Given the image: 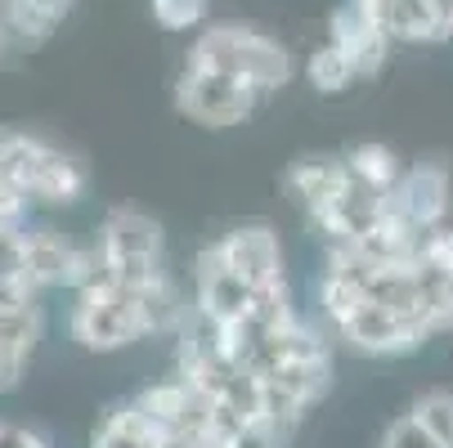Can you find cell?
I'll return each mask as SVG.
<instances>
[{
	"label": "cell",
	"mask_w": 453,
	"mask_h": 448,
	"mask_svg": "<svg viewBox=\"0 0 453 448\" xmlns=\"http://www.w3.org/2000/svg\"><path fill=\"white\" fill-rule=\"evenodd\" d=\"M256 300H261V292H256L251 283H242L216 255V247L198 251V261H193V309H198L203 318H211L216 328H238L256 309Z\"/></svg>",
	"instance_id": "8"
},
{
	"label": "cell",
	"mask_w": 453,
	"mask_h": 448,
	"mask_svg": "<svg viewBox=\"0 0 453 448\" xmlns=\"http://www.w3.org/2000/svg\"><path fill=\"white\" fill-rule=\"evenodd\" d=\"M409 413L422 421V430H426L431 439H440L444 448H453V391H444V386L422 391Z\"/></svg>",
	"instance_id": "17"
},
{
	"label": "cell",
	"mask_w": 453,
	"mask_h": 448,
	"mask_svg": "<svg viewBox=\"0 0 453 448\" xmlns=\"http://www.w3.org/2000/svg\"><path fill=\"white\" fill-rule=\"evenodd\" d=\"M377 448H444V444H440V439H431L413 413H404V417H395L391 426H386V435H381V444H377Z\"/></svg>",
	"instance_id": "19"
},
{
	"label": "cell",
	"mask_w": 453,
	"mask_h": 448,
	"mask_svg": "<svg viewBox=\"0 0 453 448\" xmlns=\"http://www.w3.org/2000/svg\"><path fill=\"white\" fill-rule=\"evenodd\" d=\"M220 261L242 278L251 283L256 292H265V287H283L288 283V265H283V242L270 224H238L229 229L225 238L211 242Z\"/></svg>",
	"instance_id": "9"
},
{
	"label": "cell",
	"mask_w": 453,
	"mask_h": 448,
	"mask_svg": "<svg viewBox=\"0 0 453 448\" xmlns=\"http://www.w3.org/2000/svg\"><path fill=\"white\" fill-rule=\"evenodd\" d=\"M188 300L180 296L175 278L162 274L153 283H117L99 274L81 292H73L68 309V337L90 354H117L149 337H175Z\"/></svg>",
	"instance_id": "1"
},
{
	"label": "cell",
	"mask_w": 453,
	"mask_h": 448,
	"mask_svg": "<svg viewBox=\"0 0 453 448\" xmlns=\"http://www.w3.org/2000/svg\"><path fill=\"white\" fill-rule=\"evenodd\" d=\"M328 332L337 345H346L350 354H364V359H400V354H413L431 341L422 323H413L409 314H400L391 305H377V300H359Z\"/></svg>",
	"instance_id": "6"
},
{
	"label": "cell",
	"mask_w": 453,
	"mask_h": 448,
	"mask_svg": "<svg viewBox=\"0 0 453 448\" xmlns=\"http://www.w3.org/2000/svg\"><path fill=\"white\" fill-rule=\"evenodd\" d=\"M328 41L355 63L359 77H372L386 63V49H391V36H386L368 0H342L328 19Z\"/></svg>",
	"instance_id": "10"
},
{
	"label": "cell",
	"mask_w": 453,
	"mask_h": 448,
	"mask_svg": "<svg viewBox=\"0 0 453 448\" xmlns=\"http://www.w3.org/2000/svg\"><path fill=\"white\" fill-rule=\"evenodd\" d=\"M391 207L418 224V229H435L449 220V166L440 157H426V162H409L404 179L395 184L391 194Z\"/></svg>",
	"instance_id": "11"
},
{
	"label": "cell",
	"mask_w": 453,
	"mask_h": 448,
	"mask_svg": "<svg viewBox=\"0 0 453 448\" xmlns=\"http://www.w3.org/2000/svg\"><path fill=\"white\" fill-rule=\"evenodd\" d=\"M19 247H23V270H27V278L41 292H50V287L81 292L86 283H95L104 274L95 247H81L68 233L45 229V224H27L23 238H19Z\"/></svg>",
	"instance_id": "7"
},
{
	"label": "cell",
	"mask_w": 453,
	"mask_h": 448,
	"mask_svg": "<svg viewBox=\"0 0 453 448\" xmlns=\"http://www.w3.org/2000/svg\"><path fill=\"white\" fill-rule=\"evenodd\" d=\"M184 63L193 68H211V72H229L247 86H256L261 95H274L292 81V54L256 27L242 23H207V32H198V41L188 45Z\"/></svg>",
	"instance_id": "2"
},
{
	"label": "cell",
	"mask_w": 453,
	"mask_h": 448,
	"mask_svg": "<svg viewBox=\"0 0 453 448\" xmlns=\"http://www.w3.org/2000/svg\"><path fill=\"white\" fill-rule=\"evenodd\" d=\"M27 216H32V198L23 194L14 179L0 175V229L23 233V229H27Z\"/></svg>",
	"instance_id": "20"
},
{
	"label": "cell",
	"mask_w": 453,
	"mask_h": 448,
	"mask_svg": "<svg viewBox=\"0 0 453 448\" xmlns=\"http://www.w3.org/2000/svg\"><path fill=\"white\" fill-rule=\"evenodd\" d=\"M207 5H211V0H149L157 27H166V32L203 27V23H207Z\"/></svg>",
	"instance_id": "18"
},
{
	"label": "cell",
	"mask_w": 453,
	"mask_h": 448,
	"mask_svg": "<svg viewBox=\"0 0 453 448\" xmlns=\"http://www.w3.org/2000/svg\"><path fill=\"white\" fill-rule=\"evenodd\" d=\"M342 157H346V171H350L364 188L381 194V198H391L395 184H400L404 171H409V162H400V153L386 148V144H355V148L342 153Z\"/></svg>",
	"instance_id": "15"
},
{
	"label": "cell",
	"mask_w": 453,
	"mask_h": 448,
	"mask_svg": "<svg viewBox=\"0 0 453 448\" xmlns=\"http://www.w3.org/2000/svg\"><path fill=\"white\" fill-rule=\"evenodd\" d=\"M95 251H99L104 274L117 283H131V287L171 274L166 270V233H162L157 216H149L140 207H112L99 224Z\"/></svg>",
	"instance_id": "4"
},
{
	"label": "cell",
	"mask_w": 453,
	"mask_h": 448,
	"mask_svg": "<svg viewBox=\"0 0 453 448\" xmlns=\"http://www.w3.org/2000/svg\"><path fill=\"white\" fill-rule=\"evenodd\" d=\"M0 175L14 179L32 198V207H73L90 188V171L81 166V157L32 131H14V125L0 131Z\"/></svg>",
	"instance_id": "3"
},
{
	"label": "cell",
	"mask_w": 453,
	"mask_h": 448,
	"mask_svg": "<svg viewBox=\"0 0 453 448\" xmlns=\"http://www.w3.org/2000/svg\"><path fill=\"white\" fill-rule=\"evenodd\" d=\"M90 448H157V426L131 395V399H121L104 413Z\"/></svg>",
	"instance_id": "14"
},
{
	"label": "cell",
	"mask_w": 453,
	"mask_h": 448,
	"mask_svg": "<svg viewBox=\"0 0 453 448\" xmlns=\"http://www.w3.org/2000/svg\"><path fill=\"white\" fill-rule=\"evenodd\" d=\"M346 179H350L346 157H333V153H305V157H296L283 171V188H288V198L301 207L305 220H314L323 207H328L346 188Z\"/></svg>",
	"instance_id": "12"
},
{
	"label": "cell",
	"mask_w": 453,
	"mask_h": 448,
	"mask_svg": "<svg viewBox=\"0 0 453 448\" xmlns=\"http://www.w3.org/2000/svg\"><path fill=\"white\" fill-rule=\"evenodd\" d=\"M265 95L229 77V72H211V68H193L184 63L175 77V112L188 117L193 125H207V131H225V125H242L256 103Z\"/></svg>",
	"instance_id": "5"
},
{
	"label": "cell",
	"mask_w": 453,
	"mask_h": 448,
	"mask_svg": "<svg viewBox=\"0 0 453 448\" xmlns=\"http://www.w3.org/2000/svg\"><path fill=\"white\" fill-rule=\"evenodd\" d=\"M305 77H310V86L319 90V95H342L350 81H359V72H355V63L333 45V41H323L314 54H310V63H305Z\"/></svg>",
	"instance_id": "16"
},
{
	"label": "cell",
	"mask_w": 453,
	"mask_h": 448,
	"mask_svg": "<svg viewBox=\"0 0 453 448\" xmlns=\"http://www.w3.org/2000/svg\"><path fill=\"white\" fill-rule=\"evenodd\" d=\"M14 45H19V41H14V32L5 27V19H0V63L10 58V49H14Z\"/></svg>",
	"instance_id": "21"
},
{
	"label": "cell",
	"mask_w": 453,
	"mask_h": 448,
	"mask_svg": "<svg viewBox=\"0 0 453 448\" xmlns=\"http://www.w3.org/2000/svg\"><path fill=\"white\" fill-rule=\"evenodd\" d=\"M73 5L77 0H0V19L19 45H45L73 14Z\"/></svg>",
	"instance_id": "13"
}]
</instances>
